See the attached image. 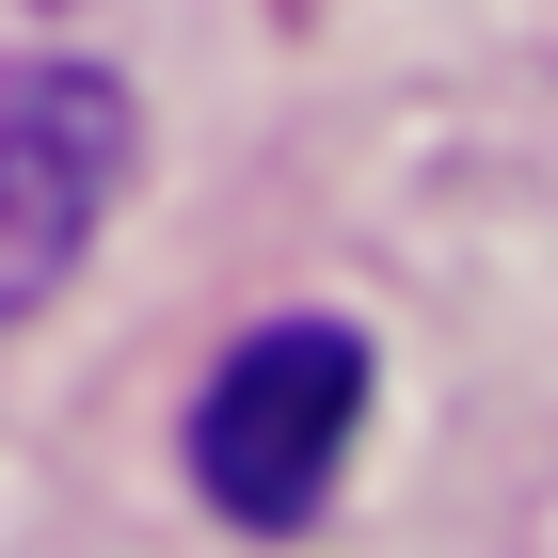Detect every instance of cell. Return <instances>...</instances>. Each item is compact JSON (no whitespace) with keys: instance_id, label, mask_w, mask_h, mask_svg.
<instances>
[{"instance_id":"2","label":"cell","mask_w":558,"mask_h":558,"mask_svg":"<svg viewBox=\"0 0 558 558\" xmlns=\"http://www.w3.org/2000/svg\"><path fill=\"white\" fill-rule=\"evenodd\" d=\"M129 160H144V112L112 64H0V319H33L96 256Z\"/></svg>"},{"instance_id":"1","label":"cell","mask_w":558,"mask_h":558,"mask_svg":"<svg viewBox=\"0 0 558 558\" xmlns=\"http://www.w3.org/2000/svg\"><path fill=\"white\" fill-rule=\"evenodd\" d=\"M351 430H367V336L351 319H271L223 351V384L192 399V478L223 526H303L336 495Z\"/></svg>"}]
</instances>
